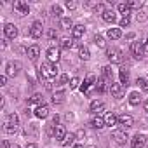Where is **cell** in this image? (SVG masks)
<instances>
[{
  "mask_svg": "<svg viewBox=\"0 0 148 148\" xmlns=\"http://www.w3.org/2000/svg\"><path fill=\"white\" fill-rule=\"evenodd\" d=\"M59 73V68L56 63H45L40 66V79L45 80V82H52Z\"/></svg>",
  "mask_w": 148,
  "mask_h": 148,
  "instance_id": "obj_1",
  "label": "cell"
},
{
  "mask_svg": "<svg viewBox=\"0 0 148 148\" xmlns=\"http://www.w3.org/2000/svg\"><path fill=\"white\" fill-rule=\"evenodd\" d=\"M18 125H19V117H18L16 113L7 115V119H5V122H4L5 132H7V134H14V132L18 131Z\"/></svg>",
  "mask_w": 148,
  "mask_h": 148,
  "instance_id": "obj_2",
  "label": "cell"
},
{
  "mask_svg": "<svg viewBox=\"0 0 148 148\" xmlns=\"http://www.w3.org/2000/svg\"><path fill=\"white\" fill-rule=\"evenodd\" d=\"M106 56H108V59H110V63H112V64H120V63L124 61L122 51H120V49H115V47L108 49V51H106Z\"/></svg>",
  "mask_w": 148,
  "mask_h": 148,
  "instance_id": "obj_3",
  "label": "cell"
},
{
  "mask_svg": "<svg viewBox=\"0 0 148 148\" xmlns=\"http://www.w3.org/2000/svg\"><path fill=\"white\" fill-rule=\"evenodd\" d=\"M96 77L92 75V73H89V75L86 77V80H84V84H82V92L84 94H91V89L92 87H96Z\"/></svg>",
  "mask_w": 148,
  "mask_h": 148,
  "instance_id": "obj_4",
  "label": "cell"
},
{
  "mask_svg": "<svg viewBox=\"0 0 148 148\" xmlns=\"http://www.w3.org/2000/svg\"><path fill=\"white\" fill-rule=\"evenodd\" d=\"M30 35H32V38H35V40L42 38V35H44V26H42L40 21H35V23L32 25V28H30Z\"/></svg>",
  "mask_w": 148,
  "mask_h": 148,
  "instance_id": "obj_5",
  "label": "cell"
},
{
  "mask_svg": "<svg viewBox=\"0 0 148 148\" xmlns=\"http://www.w3.org/2000/svg\"><path fill=\"white\" fill-rule=\"evenodd\" d=\"M112 139L119 145V146H122V145H125L127 143V134H125V131H122V129H119V131H113L112 132Z\"/></svg>",
  "mask_w": 148,
  "mask_h": 148,
  "instance_id": "obj_6",
  "label": "cell"
},
{
  "mask_svg": "<svg viewBox=\"0 0 148 148\" xmlns=\"http://www.w3.org/2000/svg\"><path fill=\"white\" fill-rule=\"evenodd\" d=\"M12 7H14V11H16L19 16H26V14H30V7H28V4L25 2V0H16Z\"/></svg>",
  "mask_w": 148,
  "mask_h": 148,
  "instance_id": "obj_7",
  "label": "cell"
},
{
  "mask_svg": "<svg viewBox=\"0 0 148 148\" xmlns=\"http://www.w3.org/2000/svg\"><path fill=\"white\" fill-rule=\"evenodd\" d=\"M18 33H19V30H18V26H16V25H12V23H7V25L4 26V35H5L7 38L14 40V38L18 37Z\"/></svg>",
  "mask_w": 148,
  "mask_h": 148,
  "instance_id": "obj_8",
  "label": "cell"
},
{
  "mask_svg": "<svg viewBox=\"0 0 148 148\" xmlns=\"http://www.w3.org/2000/svg\"><path fill=\"white\" fill-rule=\"evenodd\" d=\"M110 92H112L113 98L120 99V98L124 96V86H122L120 82H119V84H117V82H112V84H110Z\"/></svg>",
  "mask_w": 148,
  "mask_h": 148,
  "instance_id": "obj_9",
  "label": "cell"
},
{
  "mask_svg": "<svg viewBox=\"0 0 148 148\" xmlns=\"http://www.w3.org/2000/svg\"><path fill=\"white\" fill-rule=\"evenodd\" d=\"M132 124H134V119L131 117V115H120L119 117V125L122 127V131H125V129H129V127H132Z\"/></svg>",
  "mask_w": 148,
  "mask_h": 148,
  "instance_id": "obj_10",
  "label": "cell"
},
{
  "mask_svg": "<svg viewBox=\"0 0 148 148\" xmlns=\"http://www.w3.org/2000/svg\"><path fill=\"white\" fill-rule=\"evenodd\" d=\"M19 68H21V64L19 63H14V61H11V63H7V71H5V75L7 77H16L18 75V71H19Z\"/></svg>",
  "mask_w": 148,
  "mask_h": 148,
  "instance_id": "obj_11",
  "label": "cell"
},
{
  "mask_svg": "<svg viewBox=\"0 0 148 148\" xmlns=\"http://www.w3.org/2000/svg\"><path fill=\"white\" fill-rule=\"evenodd\" d=\"M59 58H61L59 49H56V47H49L47 49V59H49V63H58Z\"/></svg>",
  "mask_w": 148,
  "mask_h": 148,
  "instance_id": "obj_12",
  "label": "cell"
},
{
  "mask_svg": "<svg viewBox=\"0 0 148 148\" xmlns=\"http://www.w3.org/2000/svg\"><path fill=\"white\" fill-rule=\"evenodd\" d=\"M66 134H68V132H66V127H64V125H59V124H58V125L54 127V131H52V136H54L56 139H59V143L66 138Z\"/></svg>",
  "mask_w": 148,
  "mask_h": 148,
  "instance_id": "obj_13",
  "label": "cell"
},
{
  "mask_svg": "<svg viewBox=\"0 0 148 148\" xmlns=\"http://www.w3.org/2000/svg\"><path fill=\"white\" fill-rule=\"evenodd\" d=\"M131 51H132V54H134V58H136V59L143 58V54H145V49H143V42H134V44L131 45Z\"/></svg>",
  "mask_w": 148,
  "mask_h": 148,
  "instance_id": "obj_14",
  "label": "cell"
},
{
  "mask_svg": "<svg viewBox=\"0 0 148 148\" xmlns=\"http://www.w3.org/2000/svg\"><path fill=\"white\" fill-rule=\"evenodd\" d=\"M145 145H146V139H145L143 134H136V136L131 139V146H132V148H145Z\"/></svg>",
  "mask_w": 148,
  "mask_h": 148,
  "instance_id": "obj_15",
  "label": "cell"
},
{
  "mask_svg": "<svg viewBox=\"0 0 148 148\" xmlns=\"http://www.w3.org/2000/svg\"><path fill=\"white\" fill-rule=\"evenodd\" d=\"M26 54H28V58H30L32 61H37L38 56H40V47H38V45H30L28 51H26Z\"/></svg>",
  "mask_w": 148,
  "mask_h": 148,
  "instance_id": "obj_16",
  "label": "cell"
},
{
  "mask_svg": "<svg viewBox=\"0 0 148 148\" xmlns=\"http://www.w3.org/2000/svg\"><path fill=\"white\" fill-rule=\"evenodd\" d=\"M91 125H92L94 129H103V127H106V124H105V117H101V115H94L92 120H91Z\"/></svg>",
  "mask_w": 148,
  "mask_h": 148,
  "instance_id": "obj_17",
  "label": "cell"
},
{
  "mask_svg": "<svg viewBox=\"0 0 148 148\" xmlns=\"http://www.w3.org/2000/svg\"><path fill=\"white\" fill-rule=\"evenodd\" d=\"M89 110H91V113L99 115V113L105 110V103H103V101H92V103H91V106H89Z\"/></svg>",
  "mask_w": 148,
  "mask_h": 148,
  "instance_id": "obj_18",
  "label": "cell"
},
{
  "mask_svg": "<svg viewBox=\"0 0 148 148\" xmlns=\"http://www.w3.org/2000/svg\"><path fill=\"white\" fill-rule=\"evenodd\" d=\"M119 79H120V84L124 87H127L129 86V70H125V68L119 70Z\"/></svg>",
  "mask_w": 148,
  "mask_h": 148,
  "instance_id": "obj_19",
  "label": "cell"
},
{
  "mask_svg": "<svg viewBox=\"0 0 148 148\" xmlns=\"http://www.w3.org/2000/svg\"><path fill=\"white\" fill-rule=\"evenodd\" d=\"M84 33H86L84 25H75V26H73V30H71L73 38H82V37H84Z\"/></svg>",
  "mask_w": 148,
  "mask_h": 148,
  "instance_id": "obj_20",
  "label": "cell"
},
{
  "mask_svg": "<svg viewBox=\"0 0 148 148\" xmlns=\"http://www.w3.org/2000/svg\"><path fill=\"white\" fill-rule=\"evenodd\" d=\"M35 117H38V119H47V117H49V106H47V105L38 106V108L35 110Z\"/></svg>",
  "mask_w": 148,
  "mask_h": 148,
  "instance_id": "obj_21",
  "label": "cell"
},
{
  "mask_svg": "<svg viewBox=\"0 0 148 148\" xmlns=\"http://www.w3.org/2000/svg\"><path fill=\"white\" fill-rule=\"evenodd\" d=\"M105 124H106V127H115V125H119V117H115L113 113H108L105 117Z\"/></svg>",
  "mask_w": 148,
  "mask_h": 148,
  "instance_id": "obj_22",
  "label": "cell"
},
{
  "mask_svg": "<svg viewBox=\"0 0 148 148\" xmlns=\"http://www.w3.org/2000/svg\"><path fill=\"white\" fill-rule=\"evenodd\" d=\"M106 37L112 38V40H117V38L122 37V32H120V28H110V30L106 32Z\"/></svg>",
  "mask_w": 148,
  "mask_h": 148,
  "instance_id": "obj_23",
  "label": "cell"
},
{
  "mask_svg": "<svg viewBox=\"0 0 148 148\" xmlns=\"http://www.w3.org/2000/svg\"><path fill=\"white\" fill-rule=\"evenodd\" d=\"M59 26H61L63 30H73V21H71L70 18H61V19H59Z\"/></svg>",
  "mask_w": 148,
  "mask_h": 148,
  "instance_id": "obj_24",
  "label": "cell"
},
{
  "mask_svg": "<svg viewBox=\"0 0 148 148\" xmlns=\"http://www.w3.org/2000/svg\"><path fill=\"white\" fill-rule=\"evenodd\" d=\"M101 18H103L105 23H115V19H117V16H115L113 11H105V14H103Z\"/></svg>",
  "mask_w": 148,
  "mask_h": 148,
  "instance_id": "obj_25",
  "label": "cell"
},
{
  "mask_svg": "<svg viewBox=\"0 0 148 148\" xmlns=\"http://www.w3.org/2000/svg\"><path fill=\"white\" fill-rule=\"evenodd\" d=\"M79 58L84 59V61H87V59L91 58V52H89V49H87L86 45H80V47H79Z\"/></svg>",
  "mask_w": 148,
  "mask_h": 148,
  "instance_id": "obj_26",
  "label": "cell"
},
{
  "mask_svg": "<svg viewBox=\"0 0 148 148\" xmlns=\"http://www.w3.org/2000/svg\"><path fill=\"white\" fill-rule=\"evenodd\" d=\"M96 91H98L99 94H103V92L106 91V79H105V77L98 79V82H96Z\"/></svg>",
  "mask_w": 148,
  "mask_h": 148,
  "instance_id": "obj_27",
  "label": "cell"
},
{
  "mask_svg": "<svg viewBox=\"0 0 148 148\" xmlns=\"http://www.w3.org/2000/svg\"><path fill=\"white\" fill-rule=\"evenodd\" d=\"M129 103H131L132 106H138V105L141 103V96H139V92H131V94H129Z\"/></svg>",
  "mask_w": 148,
  "mask_h": 148,
  "instance_id": "obj_28",
  "label": "cell"
},
{
  "mask_svg": "<svg viewBox=\"0 0 148 148\" xmlns=\"http://www.w3.org/2000/svg\"><path fill=\"white\" fill-rule=\"evenodd\" d=\"M117 11H119L120 14H124V16H129V14H131V9H129V5H127L125 2H120V4L117 5Z\"/></svg>",
  "mask_w": 148,
  "mask_h": 148,
  "instance_id": "obj_29",
  "label": "cell"
},
{
  "mask_svg": "<svg viewBox=\"0 0 148 148\" xmlns=\"http://www.w3.org/2000/svg\"><path fill=\"white\" fill-rule=\"evenodd\" d=\"M59 47L61 49H71L73 47V38H61V42H59Z\"/></svg>",
  "mask_w": 148,
  "mask_h": 148,
  "instance_id": "obj_30",
  "label": "cell"
},
{
  "mask_svg": "<svg viewBox=\"0 0 148 148\" xmlns=\"http://www.w3.org/2000/svg\"><path fill=\"white\" fill-rule=\"evenodd\" d=\"M75 138H77L75 134H66V138H64V139L61 141V146H64V148H66V146L73 145V141H75Z\"/></svg>",
  "mask_w": 148,
  "mask_h": 148,
  "instance_id": "obj_31",
  "label": "cell"
},
{
  "mask_svg": "<svg viewBox=\"0 0 148 148\" xmlns=\"http://www.w3.org/2000/svg\"><path fill=\"white\" fill-rule=\"evenodd\" d=\"M28 105H38V106H42V94H33L28 99Z\"/></svg>",
  "mask_w": 148,
  "mask_h": 148,
  "instance_id": "obj_32",
  "label": "cell"
},
{
  "mask_svg": "<svg viewBox=\"0 0 148 148\" xmlns=\"http://www.w3.org/2000/svg\"><path fill=\"white\" fill-rule=\"evenodd\" d=\"M64 101V92L61 91V92H56L54 96H52V103L54 105H59V103H63Z\"/></svg>",
  "mask_w": 148,
  "mask_h": 148,
  "instance_id": "obj_33",
  "label": "cell"
},
{
  "mask_svg": "<svg viewBox=\"0 0 148 148\" xmlns=\"http://www.w3.org/2000/svg\"><path fill=\"white\" fill-rule=\"evenodd\" d=\"M129 9H139L143 7V0H131V2H127Z\"/></svg>",
  "mask_w": 148,
  "mask_h": 148,
  "instance_id": "obj_34",
  "label": "cell"
},
{
  "mask_svg": "<svg viewBox=\"0 0 148 148\" xmlns=\"http://www.w3.org/2000/svg\"><path fill=\"white\" fill-rule=\"evenodd\" d=\"M138 84H139V87H141L145 92H148V80H146V79H138Z\"/></svg>",
  "mask_w": 148,
  "mask_h": 148,
  "instance_id": "obj_35",
  "label": "cell"
},
{
  "mask_svg": "<svg viewBox=\"0 0 148 148\" xmlns=\"http://www.w3.org/2000/svg\"><path fill=\"white\" fill-rule=\"evenodd\" d=\"M129 23H131V18H129V16H122V19H120V28H127Z\"/></svg>",
  "mask_w": 148,
  "mask_h": 148,
  "instance_id": "obj_36",
  "label": "cell"
},
{
  "mask_svg": "<svg viewBox=\"0 0 148 148\" xmlns=\"http://www.w3.org/2000/svg\"><path fill=\"white\" fill-rule=\"evenodd\" d=\"M94 44H96V45H99V47H105V44H106V42H105V38H103L101 35H96V37H94Z\"/></svg>",
  "mask_w": 148,
  "mask_h": 148,
  "instance_id": "obj_37",
  "label": "cell"
},
{
  "mask_svg": "<svg viewBox=\"0 0 148 148\" xmlns=\"http://www.w3.org/2000/svg\"><path fill=\"white\" fill-rule=\"evenodd\" d=\"M103 77L108 79V80H112V68H110V66H105V68H103Z\"/></svg>",
  "mask_w": 148,
  "mask_h": 148,
  "instance_id": "obj_38",
  "label": "cell"
},
{
  "mask_svg": "<svg viewBox=\"0 0 148 148\" xmlns=\"http://www.w3.org/2000/svg\"><path fill=\"white\" fill-rule=\"evenodd\" d=\"M52 12H54V16L56 18H61V14H63V9L56 4V5H52Z\"/></svg>",
  "mask_w": 148,
  "mask_h": 148,
  "instance_id": "obj_39",
  "label": "cell"
},
{
  "mask_svg": "<svg viewBox=\"0 0 148 148\" xmlns=\"http://www.w3.org/2000/svg\"><path fill=\"white\" fill-rule=\"evenodd\" d=\"M79 84H80V80H79V79H71V80H70V89H77V87H79Z\"/></svg>",
  "mask_w": 148,
  "mask_h": 148,
  "instance_id": "obj_40",
  "label": "cell"
},
{
  "mask_svg": "<svg viewBox=\"0 0 148 148\" xmlns=\"http://www.w3.org/2000/svg\"><path fill=\"white\" fill-rule=\"evenodd\" d=\"M47 38H49V40H56V38H58L56 30H49V32H47Z\"/></svg>",
  "mask_w": 148,
  "mask_h": 148,
  "instance_id": "obj_41",
  "label": "cell"
},
{
  "mask_svg": "<svg viewBox=\"0 0 148 148\" xmlns=\"http://www.w3.org/2000/svg\"><path fill=\"white\" fill-rule=\"evenodd\" d=\"M66 7L68 9H75L77 7V2H73V0H66Z\"/></svg>",
  "mask_w": 148,
  "mask_h": 148,
  "instance_id": "obj_42",
  "label": "cell"
},
{
  "mask_svg": "<svg viewBox=\"0 0 148 148\" xmlns=\"http://www.w3.org/2000/svg\"><path fill=\"white\" fill-rule=\"evenodd\" d=\"M68 80H70V77H68V75H61V79H59V82H61V84H66Z\"/></svg>",
  "mask_w": 148,
  "mask_h": 148,
  "instance_id": "obj_43",
  "label": "cell"
},
{
  "mask_svg": "<svg viewBox=\"0 0 148 148\" xmlns=\"http://www.w3.org/2000/svg\"><path fill=\"white\" fill-rule=\"evenodd\" d=\"M7 84V75H2L0 77V86H5Z\"/></svg>",
  "mask_w": 148,
  "mask_h": 148,
  "instance_id": "obj_44",
  "label": "cell"
},
{
  "mask_svg": "<svg viewBox=\"0 0 148 148\" xmlns=\"http://www.w3.org/2000/svg\"><path fill=\"white\" fill-rule=\"evenodd\" d=\"M143 49H145V52L148 54V40H145V42H143Z\"/></svg>",
  "mask_w": 148,
  "mask_h": 148,
  "instance_id": "obj_45",
  "label": "cell"
},
{
  "mask_svg": "<svg viewBox=\"0 0 148 148\" xmlns=\"http://www.w3.org/2000/svg\"><path fill=\"white\" fill-rule=\"evenodd\" d=\"M75 136H77V138H84V136H86V132H84V131H79Z\"/></svg>",
  "mask_w": 148,
  "mask_h": 148,
  "instance_id": "obj_46",
  "label": "cell"
},
{
  "mask_svg": "<svg viewBox=\"0 0 148 148\" xmlns=\"http://www.w3.org/2000/svg\"><path fill=\"white\" fill-rule=\"evenodd\" d=\"M26 148H38V146L35 143H30V145H26Z\"/></svg>",
  "mask_w": 148,
  "mask_h": 148,
  "instance_id": "obj_47",
  "label": "cell"
},
{
  "mask_svg": "<svg viewBox=\"0 0 148 148\" xmlns=\"http://www.w3.org/2000/svg\"><path fill=\"white\" fill-rule=\"evenodd\" d=\"M73 148H84V145L82 143H75V146H73Z\"/></svg>",
  "mask_w": 148,
  "mask_h": 148,
  "instance_id": "obj_48",
  "label": "cell"
},
{
  "mask_svg": "<svg viewBox=\"0 0 148 148\" xmlns=\"http://www.w3.org/2000/svg\"><path fill=\"white\" fill-rule=\"evenodd\" d=\"M4 148H11V143L9 141H4Z\"/></svg>",
  "mask_w": 148,
  "mask_h": 148,
  "instance_id": "obj_49",
  "label": "cell"
},
{
  "mask_svg": "<svg viewBox=\"0 0 148 148\" xmlns=\"http://www.w3.org/2000/svg\"><path fill=\"white\" fill-rule=\"evenodd\" d=\"M143 106H145V110H146V112H148V99H146V101H145V105H143Z\"/></svg>",
  "mask_w": 148,
  "mask_h": 148,
  "instance_id": "obj_50",
  "label": "cell"
},
{
  "mask_svg": "<svg viewBox=\"0 0 148 148\" xmlns=\"http://www.w3.org/2000/svg\"><path fill=\"white\" fill-rule=\"evenodd\" d=\"M12 148H19V146H16V145H14V146H12Z\"/></svg>",
  "mask_w": 148,
  "mask_h": 148,
  "instance_id": "obj_51",
  "label": "cell"
}]
</instances>
